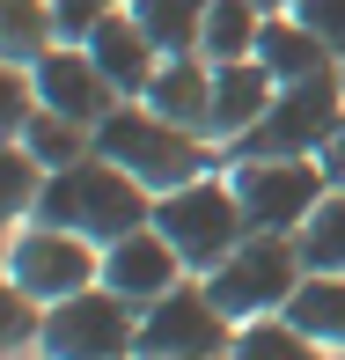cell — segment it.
<instances>
[{"instance_id": "obj_16", "label": "cell", "mask_w": 345, "mask_h": 360, "mask_svg": "<svg viewBox=\"0 0 345 360\" xmlns=\"http://www.w3.org/2000/svg\"><path fill=\"white\" fill-rule=\"evenodd\" d=\"M287 323L308 331L323 353H345V272H308L287 302Z\"/></svg>"}, {"instance_id": "obj_5", "label": "cell", "mask_w": 345, "mask_h": 360, "mask_svg": "<svg viewBox=\"0 0 345 360\" xmlns=\"http://www.w3.org/2000/svg\"><path fill=\"white\" fill-rule=\"evenodd\" d=\"M338 125H345V67H323L308 81H279L272 110L235 140V155H316L323 162Z\"/></svg>"}, {"instance_id": "obj_26", "label": "cell", "mask_w": 345, "mask_h": 360, "mask_svg": "<svg viewBox=\"0 0 345 360\" xmlns=\"http://www.w3.org/2000/svg\"><path fill=\"white\" fill-rule=\"evenodd\" d=\"M110 8H118V0H52V37L59 44H89Z\"/></svg>"}, {"instance_id": "obj_2", "label": "cell", "mask_w": 345, "mask_h": 360, "mask_svg": "<svg viewBox=\"0 0 345 360\" xmlns=\"http://www.w3.org/2000/svg\"><path fill=\"white\" fill-rule=\"evenodd\" d=\"M96 155H110L118 169H133L140 184L162 199V191L191 184V176H206L213 140L191 133V125H176V118H162V110H147L140 96H133V103H118L103 125H96Z\"/></svg>"}, {"instance_id": "obj_22", "label": "cell", "mask_w": 345, "mask_h": 360, "mask_svg": "<svg viewBox=\"0 0 345 360\" xmlns=\"http://www.w3.org/2000/svg\"><path fill=\"white\" fill-rule=\"evenodd\" d=\"M294 243H301V265L308 272H345V191L338 184L323 191V206L308 214V228Z\"/></svg>"}, {"instance_id": "obj_3", "label": "cell", "mask_w": 345, "mask_h": 360, "mask_svg": "<svg viewBox=\"0 0 345 360\" xmlns=\"http://www.w3.org/2000/svg\"><path fill=\"white\" fill-rule=\"evenodd\" d=\"M301 280H308V265H301V243L294 236H242L235 250L206 272V294L235 323H257V316H287V302H294Z\"/></svg>"}, {"instance_id": "obj_23", "label": "cell", "mask_w": 345, "mask_h": 360, "mask_svg": "<svg viewBox=\"0 0 345 360\" xmlns=\"http://www.w3.org/2000/svg\"><path fill=\"white\" fill-rule=\"evenodd\" d=\"M37 191H44V169H37V155H30L22 140H0V236H8L15 221L37 206Z\"/></svg>"}, {"instance_id": "obj_20", "label": "cell", "mask_w": 345, "mask_h": 360, "mask_svg": "<svg viewBox=\"0 0 345 360\" xmlns=\"http://www.w3.org/2000/svg\"><path fill=\"white\" fill-rule=\"evenodd\" d=\"M22 147L37 155V169L52 176V169H74L81 155H96V133H89V125H74V118H59V110H44V103H37V118L22 125Z\"/></svg>"}, {"instance_id": "obj_21", "label": "cell", "mask_w": 345, "mask_h": 360, "mask_svg": "<svg viewBox=\"0 0 345 360\" xmlns=\"http://www.w3.org/2000/svg\"><path fill=\"white\" fill-rule=\"evenodd\" d=\"M228 360H323V346L308 331H294L287 316H257L235 331V346H228Z\"/></svg>"}, {"instance_id": "obj_27", "label": "cell", "mask_w": 345, "mask_h": 360, "mask_svg": "<svg viewBox=\"0 0 345 360\" xmlns=\"http://www.w3.org/2000/svg\"><path fill=\"white\" fill-rule=\"evenodd\" d=\"M287 15H301V22H308V30H316V37H323V44H331V52H338V59H345V0H294V8H287Z\"/></svg>"}, {"instance_id": "obj_30", "label": "cell", "mask_w": 345, "mask_h": 360, "mask_svg": "<svg viewBox=\"0 0 345 360\" xmlns=\"http://www.w3.org/2000/svg\"><path fill=\"white\" fill-rule=\"evenodd\" d=\"M338 67H345V59H338Z\"/></svg>"}, {"instance_id": "obj_8", "label": "cell", "mask_w": 345, "mask_h": 360, "mask_svg": "<svg viewBox=\"0 0 345 360\" xmlns=\"http://www.w3.org/2000/svg\"><path fill=\"white\" fill-rule=\"evenodd\" d=\"M235 331L242 323L206 294V280L199 287L184 280V287L162 294V302L140 309V360H228Z\"/></svg>"}, {"instance_id": "obj_9", "label": "cell", "mask_w": 345, "mask_h": 360, "mask_svg": "<svg viewBox=\"0 0 345 360\" xmlns=\"http://www.w3.org/2000/svg\"><path fill=\"white\" fill-rule=\"evenodd\" d=\"M8 272H15V287H22L30 302L52 309V302H67V294L103 280V250H96L89 236H74V228L37 221V228H22V236L8 243Z\"/></svg>"}, {"instance_id": "obj_1", "label": "cell", "mask_w": 345, "mask_h": 360, "mask_svg": "<svg viewBox=\"0 0 345 360\" xmlns=\"http://www.w3.org/2000/svg\"><path fill=\"white\" fill-rule=\"evenodd\" d=\"M37 221L74 228V236H89L96 250H110V243H125L133 228L155 221V191H147L133 169H118L110 155H81L74 169H52V176H44Z\"/></svg>"}, {"instance_id": "obj_24", "label": "cell", "mask_w": 345, "mask_h": 360, "mask_svg": "<svg viewBox=\"0 0 345 360\" xmlns=\"http://www.w3.org/2000/svg\"><path fill=\"white\" fill-rule=\"evenodd\" d=\"M30 118H37V74L0 59V140H22Z\"/></svg>"}, {"instance_id": "obj_10", "label": "cell", "mask_w": 345, "mask_h": 360, "mask_svg": "<svg viewBox=\"0 0 345 360\" xmlns=\"http://www.w3.org/2000/svg\"><path fill=\"white\" fill-rule=\"evenodd\" d=\"M30 74H37V103L59 110V118H74V125H89V133L125 103V96L110 89V74L89 59V44H52Z\"/></svg>"}, {"instance_id": "obj_17", "label": "cell", "mask_w": 345, "mask_h": 360, "mask_svg": "<svg viewBox=\"0 0 345 360\" xmlns=\"http://www.w3.org/2000/svg\"><path fill=\"white\" fill-rule=\"evenodd\" d=\"M257 37H265V8H257V0H213V8H206L199 59H206V67H235V59H257Z\"/></svg>"}, {"instance_id": "obj_15", "label": "cell", "mask_w": 345, "mask_h": 360, "mask_svg": "<svg viewBox=\"0 0 345 360\" xmlns=\"http://www.w3.org/2000/svg\"><path fill=\"white\" fill-rule=\"evenodd\" d=\"M257 59L272 67V81H308L323 67H338V52L301 22V15H265V37H257Z\"/></svg>"}, {"instance_id": "obj_6", "label": "cell", "mask_w": 345, "mask_h": 360, "mask_svg": "<svg viewBox=\"0 0 345 360\" xmlns=\"http://www.w3.org/2000/svg\"><path fill=\"white\" fill-rule=\"evenodd\" d=\"M242 214H250V236H301L308 214L323 206V162L316 155H235L228 169Z\"/></svg>"}, {"instance_id": "obj_19", "label": "cell", "mask_w": 345, "mask_h": 360, "mask_svg": "<svg viewBox=\"0 0 345 360\" xmlns=\"http://www.w3.org/2000/svg\"><path fill=\"white\" fill-rule=\"evenodd\" d=\"M52 0H0V59L15 67H37L52 52Z\"/></svg>"}, {"instance_id": "obj_4", "label": "cell", "mask_w": 345, "mask_h": 360, "mask_svg": "<svg viewBox=\"0 0 345 360\" xmlns=\"http://www.w3.org/2000/svg\"><path fill=\"white\" fill-rule=\"evenodd\" d=\"M155 228L176 243V257L206 280V272L250 236V214H242V199H235L228 176H191V184H176V191L155 199Z\"/></svg>"}, {"instance_id": "obj_18", "label": "cell", "mask_w": 345, "mask_h": 360, "mask_svg": "<svg viewBox=\"0 0 345 360\" xmlns=\"http://www.w3.org/2000/svg\"><path fill=\"white\" fill-rule=\"evenodd\" d=\"M206 8L213 0H133V22L155 37L162 59H184V52H199V37H206Z\"/></svg>"}, {"instance_id": "obj_13", "label": "cell", "mask_w": 345, "mask_h": 360, "mask_svg": "<svg viewBox=\"0 0 345 360\" xmlns=\"http://www.w3.org/2000/svg\"><path fill=\"white\" fill-rule=\"evenodd\" d=\"M89 59L110 74V89L133 103V96H147V81H155V67H162V52H155V37L133 22V8H110L103 15V30L89 37Z\"/></svg>"}, {"instance_id": "obj_29", "label": "cell", "mask_w": 345, "mask_h": 360, "mask_svg": "<svg viewBox=\"0 0 345 360\" xmlns=\"http://www.w3.org/2000/svg\"><path fill=\"white\" fill-rule=\"evenodd\" d=\"M257 8H265V15H287V8H294V0H257Z\"/></svg>"}, {"instance_id": "obj_14", "label": "cell", "mask_w": 345, "mask_h": 360, "mask_svg": "<svg viewBox=\"0 0 345 360\" xmlns=\"http://www.w3.org/2000/svg\"><path fill=\"white\" fill-rule=\"evenodd\" d=\"M140 103H147V110H162V118H176V125H191V133H206V110H213V67H206L199 52L162 59Z\"/></svg>"}, {"instance_id": "obj_12", "label": "cell", "mask_w": 345, "mask_h": 360, "mask_svg": "<svg viewBox=\"0 0 345 360\" xmlns=\"http://www.w3.org/2000/svg\"><path fill=\"white\" fill-rule=\"evenodd\" d=\"M272 96H279V81L265 59H235V67H213V110H206V140L213 147H235L242 133H250L257 118L272 110Z\"/></svg>"}, {"instance_id": "obj_28", "label": "cell", "mask_w": 345, "mask_h": 360, "mask_svg": "<svg viewBox=\"0 0 345 360\" xmlns=\"http://www.w3.org/2000/svg\"><path fill=\"white\" fill-rule=\"evenodd\" d=\"M323 176H331V184L345 191V125L331 133V147H323Z\"/></svg>"}, {"instance_id": "obj_11", "label": "cell", "mask_w": 345, "mask_h": 360, "mask_svg": "<svg viewBox=\"0 0 345 360\" xmlns=\"http://www.w3.org/2000/svg\"><path fill=\"white\" fill-rule=\"evenodd\" d=\"M184 272H191V265L176 257V243L162 236L155 221H147V228H133L125 243H110V250H103V287H110V294H125L133 309L162 302L169 287H184Z\"/></svg>"}, {"instance_id": "obj_7", "label": "cell", "mask_w": 345, "mask_h": 360, "mask_svg": "<svg viewBox=\"0 0 345 360\" xmlns=\"http://www.w3.org/2000/svg\"><path fill=\"white\" fill-rule=\"evenodd\" d=\"M37 346H44V360H133L140 353V309L96 280V287L44 309Z\"/></svg>"}, {"instance_id": "obj_25", "label": "cell", "mask_w": 345, "mask_h": 360, "mask_svg": "<svg viewBox=\"0 0 345 360\" xmlns=\"http://www.w3.org/2000/svg\"><path fill=\"white\" fill-rule=\"evenodd\" d=\"M44 331V316H37V302H30L22 287H15V272H0V360H8L15 346H30V338Z\"/></svg>"}]
</instances>
